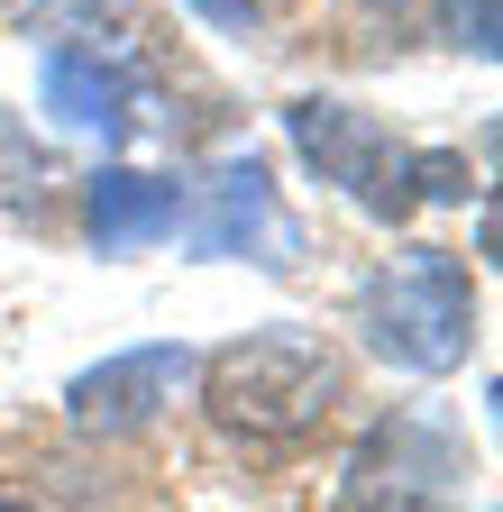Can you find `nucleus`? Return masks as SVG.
Instances as JSON below:
<instances>
[{
  "label": "nucleus",
  "instance_id": "1",
  "mask_svg": "<svg viewBox=\"0 0 503 512\" xmlns=\"http://www.w3.org/2000/svg\"><path fill=\"white\" fill-rule=\"evenodd\" d=\"M193 375H202L211 421L238 439H302L339 412V357L311 330H247L220 357H202Z\"/></svg>",
  "mask_w": 503,
  "mask_h": 512
},
{
  "label": "nucleus",
  "instance_id": "2",
  "mask_svg": "<svg viewBox=\"0 0 503 512\" xmlns=\"http://www.w3.org/2000/svg\"><path fill=\"white\" fill-rule=\"evenodd\" d=\"M357 320H366V348L403 366V375H449L467 366L476 348V284L449 247H403L366 275L357 293Z\"/></svg>",
  "mask_w": 503,
  "mask_h": 512
},
{
  "label": "nucleus",
  "instance_id": "3",
  "mask_svg": "<svg viewBox=\"0 0 503 512\" xmlns=\"http://www.w3.org/2000/svg\"><path fill=\"white\" fill-rule=\"evenodd\" d=\"M467 467H476L467 430L439 403H403L348 448L339 503L348 512H458L467 503Z\"/></svg>",
  "mask_w": 503,
  "mask_h": 512
},
{
  "label": "nucleus",
  "instance_id": "4",
  "mask_svg": "<svg viewBox=\"0 0 503 512\" xmlns=\"http://www.w3.org/2000/svg\"><path fill=\"white\" fill-rule=\"evenodd\" d=\"M284 138L311 156V174H321V183H339L366 220H403V211L421 202V156H412L375 110H357V101H330V92L284 101Z\"/></svg>",
  "mask_w": 503,
  "mask_h": 512
},
{
  "label": "nucleus",
  "instance_id": "5",
  "mask_svg": "<svg viewBox=\"0 0 503 512\" xmlns=\"http://www.w3.org/2000/svg\"><path fill=\"white\" fill-rule=\"evenodd\" d=\"M183 247L193 256H257V266H293L302 256V229L284 220L275 202V174L257 156H229L211 183H202V202H183Z\"/></svg>",
  "mask_w": 503,
  "mask_h": 512
},
{
  "label": "nucleus",
  "instance_id": "6",
  "mask_svg": "<svg viewBox=\"0 0 503 512\" xmlns=\"http://www.w3.org/2000/svg\"><path fill=\"white\" fill-rule=\"evenodd\" d=\"M193 348L183 339H156V348H119V357H101V366H83L74 384H65V412H74V430H101V439H129V430H147L183 384H193Z\"/></svg>",
  "mask_w": 503,
  "mask_h": 512
},
{
  "label": "nucleus",
  "instance_id": "7",
  "mask_svg": "<svg viewBox=\"0 0 503 512\" xmlns=\"http://www.w3.org/2000/svg\"><path fill=\"white\" fill-rule=\"evenodd\" d=\"M37 101L65 119V128H92L101 147H119V138H129V101H138V83H129V64H101V46H46V64H37Z\"/></svg>",
  "mask_w": 503,
  "mask_h": 512
},
{
  "label": "nucleus",
  "instance_id": "8",
  "mask_svg": "<svg viewBox=\"0 0 503 512\" xmlns=\"http://www.w3.org/2000/svg\"><path fill=\"white\" fill-rule=\"evenodd\" d=\"M83 220H92V247H101V256H138V247L174 238L183 183H174V174H138V165H101L92 192H83Z\"/></svg>",
  "mask_w": 503,
  "mask_h": 512
},
{
  "label": "nucleus",
  "instance_id": "9",
  "mask_svg": "<svg viewBox=\"0 0 503 512\" xmlns=\"http://www.w3.org/2000/svg\"><path fill=\"white\" fill-rule=\"evenodd\" d=\"M439 37H449L458 55H476V64H494V46H503V0H439Z\"/></svg>",
  "mask_w": 503,
  "mask_h": 512
},
{
  "label": "nucleus",
  "instance_id": "10",
  "mask_svg": "<svg viewBox=\"0 0 503 512\" xmlns=\"http://www.w3.org/2000/svg\"><path fill=\"white\" fill-rule=\"evenodd\" d=\"M183 10H193V19H211L220 37H247V28H257V0H183Z\"/></svg>",
  "mask_w": 503,
  "mask_h": 512
},
{
  "label": "nucleus",
  "instance_id": "11",
  "mask_svg": "<svg viewBox=\"0 0 503 512\" xmlns=\"http://www.w3.org/2000/svg\"><path fill=\"white\" fill-rule=\"evenodd\" d=\"M0 512H28V503H10V494H0Z\"/></svg>",
  "mask_w": 503,
  "mask_h": 512
}]
</instances>
